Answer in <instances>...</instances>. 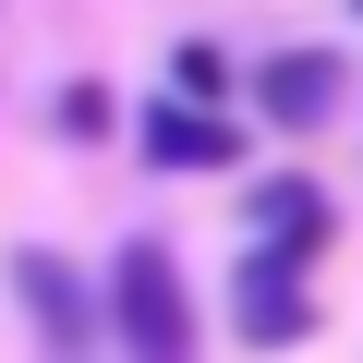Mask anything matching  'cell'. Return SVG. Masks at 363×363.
<instances>
[{"label": "cell", "instance_id": "obj_6", "mask_svg": "<svg viewBox=\"0 0 363 363\" xmlns=\"http://www.w3.org/2000/svg\"><path fill=\"white\" fill-rule=\"evenodd\" d=\"M339 97H351V61H339V49H279V61H255V109H267L279 133H327Z\"/></svg>", "mask_w": 363, "mask_h": 363}, {"label": "cell", "instance_id": "obj_3", "mask_svg": "<svg viewBox=\"0 0 363 363\" xmlns=\"http://www.w3.org/2000/svg\"><path fill=\"white\" fill-rule=\"evenodd\" d=\"M133 145L157 157V169H182V182H206V169H242V133H230V109L218 97H145L133 109Z\"/></svg>", "mask_w": 363, "mask_h": 363}, {"label": "cell", "instance_id": "obj_8", "mask_svg": "<svg viewBox=\"0 0 363 363\" xmlns=\"http://www.w3.org/2000/svg\"><path fill=\"white\" fill-rule=\"evenodd\" d=\"M169 85H182V97H218V109H230V49H218V37H182V49H169Z\"/></svg>", "mask_w": 363, "mask_h": 363}, {"label": "cell", "instance_id": "obj_7", "mask_svg": "<svg viewBox=\"0 0 363 363\" xmlns=\"http://www.w3.org/2000/svg\"><path fill=\"white\" fill-rule=\"evenodd\" d=\"M49 133H61V145H109V133H121V97H109V85H61V97H49Z\"/></svg>", "mask_w": 363, "mask_h": 363}, {"label": "cell", "instance_id": "obj_1", "mask_svg": "<svg viewBox=\"0 0 363 363\" xmlns=\"http://www.w3.org/2000/svg\"><path fill=\"white\" fill-rule=\"evenodd\" d=\"M109 339H121L133 363H194V351H206L194 279H182V255H169L157 230H133V242L109 255Z\"/></svg>", "mask_w": 363, "mask_h": 363}, {"label": "cell", "instance_id": "obj_5", "mask_svg": "<svg viewBox=\"0 0 363 363\" xmlns=\"http://www.w3.org/2000/svg\"><path fill=\"white\" fill-rule=\"evenodd\" d=\"M242 230H255L267 255H291V267H315V255L339 242V206H327V182H303V169H267L255 194H242Z\"/></svg>", "mask_w": 363, "mask_h": 363}, {"label": "cell", "instance_id": "obj_2", "mask_svg": "<svg viewBox=\"0 0 363 363\" xmlns=\"http://www.w3.org/2000/svg\"><path fill=\"white\" fill-rule=\"evenodd\" d=\"M13 303H25V327H37L61 363L109 327V279H85V267H73V255H49V242H25V255H13Z\"/></svg>", "mask_w": 363, "mask_h": 363}, {"label": "cell", "instance_id": "obj_4", "mask_svg": "<svg viewBox=\"0 0 363 363\" xmlns=\"http://www.w3.org/2000/svg\"><path fill=\"white\" fill-rule=\"evenodd\" d=\"M230 327H242L255 351H303V339H315V303H303V267L255 242V255L230 267Z\"/></svg>", "mask_w": 363, "mask_h": 363}]
</instances>
